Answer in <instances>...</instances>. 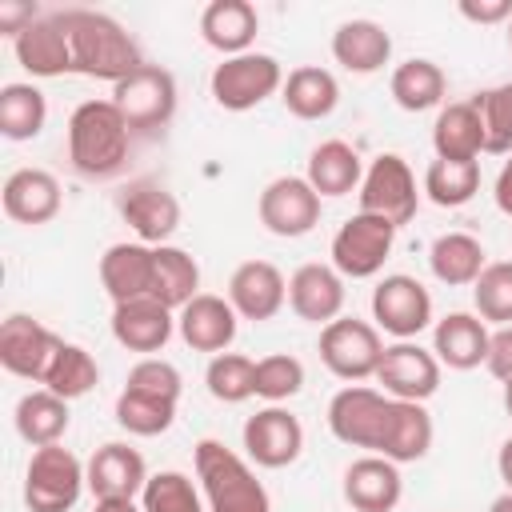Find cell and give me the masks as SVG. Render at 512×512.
<instances>
[{"mask_svg":"<svg viewBox=\"0 0 512 512\" xmlns=\"http://www.w3.org/2000/svg\"><path fill=\"white\" fill-rule=\"evenodd\" d=\"M228 304L240 320H272L288 304V280L272 260H244L228 276Z\"/></svg>","mask_w":512,"mask_h":512,"instance_id":"18","label":"cell"},{"mask_svg":"<svg viewBox=\"0 0 512 512\" xmlns=\"http://www.w3.org/2000/svg\"><path fill=\"white\" fill-rule=\"evenodd\" d=\"M124 388L132 392H144V396H156V400H172L180 404V392H184V376L172 360H160V356H144L128 368V380Z\"/></svg>","mask_w":512,"mask_h":512,"instance_id":"46","label":"cell"},{"mask_svg":"<svg viewBox=\"0 0 512 512\" xmlns=\"http://www.w3.org/2000/svg\"><path fill=\"white\" fill-rule=\"evenodd\" d=\"M332 60L344 72L372 76L392 60V36L376 20H344L332 32Z\"/></svg>","mask_w":512,"mask_h":512,"instance_id":"28","label":"cell"},{"mask_svg":"<svg viewBox=\"0 0 512 512\" xmlns=\"http://www.w3.org/2000/svg\"><path fill=\"white\" fill-rule=\"evenodd\" d=\"M48 392H56V396H64L68 404L72 400H80V396H88L96 384H100V364L92 360V352L88 348H80V344H60V352L52 356V364H48V372H44V380H40Z\"/></svg>","mask_w":512,"mask_h":512,"instance_id":"38","label":"cell"},{"mask_svg":"<svg viewBox=\"0 0 512 512\" xmlns=\"http://www.w3.org/2000/svg\"><path fill=\"white\" fill-rule=\"evenodd\" d=\"M388 92L404 112H428V108H440V100L448 92V76H444V68L436 60L412 56V60L392 68Z\"/></svg>","mask_w":512,"mask_h":512,"instance_id":"34","label":"cell"},{"mask_svg":"<svg viewBox=\"0 0 512 512\" xmlns=\"http://www.w3.org/2000/svg\"><path fill=\"white\" fill-rule=\"evenodd\" d=\"M492 196H496V208H500V212L512 220V156L504 160V168H500V176H496Z\"/></svg>","mask_w":512,"mask_h":512,"instance_id":"50","label":"cell"},{"mask_svg":"<svg viewBox=\"0 0 512 512\" xmlns=\"http://www.w3.org/2000/svg\"><path fill=\"white\" fill-rule=\"evenodd\" d=\"M152 276H156V248L152 244L120 240V244H108L100 256V284H104L112 304L152 296Z\"/></svg>","mask_w":512,"mask_h":512,"instance_id":"19","label":"cell"},{"mask_svg":"<svg viewBox=\"0 0 512 512\" xmlns=\"http://www.w3.org/2000/svg\"><path fill=\"white\" fill-rule=\"evenodd\" d=\"M496 472H500V480H504V488L512 492V436L500 444V452H496Z\"/></svg>","mask_w":512,"mask_h":512,"instance_id":"51","label":"cell"},{"mask_svg":"<svg viewBox=\"0 0 512 512\" xmlns=\"http://www.w3.org/2000/svg\"><path fill=\"white\" fill-rule=\"evenodd\" d=\"M488 324L476 312H448L432 324V356L452 372H472L488 360Z\"/></svg>","mask_w":512,"mask_h":512,"instance_id":"23","label":"cell"},{"mask_svg":"<svg viewBox=\"0 0 512 512\" xmlns=\"http://www.w3.org/2000/svg\"><path fill=\"white\" fill-rule=\"evenodd\" d=\"M508 48H512V20H508Z\"/></svg>","mask_w":512,"mask_h":512,"instance_id":"55","label":"cell"},{"mask_svg":"<svg viewBox=\"0 0 512 512\" xmlns=\"http://www.w3.org/2000/svg\"><path fill=\"white\" fill-rule=\"evenodd\" d=\"M60 344L64 340L52 328H44L36 316H28V312H12L0 324V364L12 376L32 380V384L44 380V372H48L52 356L60 352Z\"/></svg>","mask_w":512,"mask_h":512,"instance_id":"14","label":"cell"},{"mask_svg":"<svg viewBox=\"0 0 512 512\" xmlns=\"http://www.w3.org/2000/svg\"><path fill=\"white\" fill-rule=\"evenodd\" d=\"M460 16L472 24H508L512 0H460Z\"/></svg>","mask_w":512,"mask_h":512,"instance_id":"49","label":"cell"},{"mask_svg":"<svg viewBox=\"0 0 512 512\" xmlns=\"http://www.w3.org/2000/svg\"><path fill=\"white\" fill-rule=\"evenodd\" d=\"M116 208H120V220L136 232L140 244H168V236L180 228V200L160 184V180H128L116 196Z\"/></svg>","mask_w":512,"mask_h":512,"instance_id":"11","label":"cell"},{"mask_svg":"<svg viewBox=\"0 0 512 512\" xmlns=\"http://www.w3.org/2000/svg\"><path fill=\"white\" fill-rule=\"evenodd\" d=\"M256 212H260V224L272 236L296 240V236H308L320 224V192L304 176H276L260 192Z\"/></svg>","mask_w":512,"mask_h":512,"instance_id":"13","label":"cell"},{"mask_svg":"<svg viewBox=\"0 0 512 512\" xmlns=\"http://www.w3.org/2000/svg\"><path fill=\"white\" fill-rule=\"evenodd\" d=\"M484 368H488L500 384H504V380H512V324H504V328H496V332H492Z\"/></svg>","mask_w":512,"mask_h":512,"instance_id":"47","label":"cell"},{"mask_svg":"<svg viewBox=\"0 0 512 512\" xmlns=\"http://www.w3.org/2000/svg\"><path fill=\"white\" fill-rule=\"evenodd\" d=\"M436 160H476L484 152V120L472 100H452L432 124Z\"/></svg>","mask_w":512,"mask_h":512,"instance_id":"29","label":"cell"},{"mask_svg":"<svg viewBox=\"0 0 512 512\" xmlns=\"http://www.w3.org/2000/svg\"><path fill=\"white\" fill-rule=\"evenodd\" d=\"M432 416L424 404L416 400H396L392 404V424H388V440H384V460L392 464H412V460H424L428 448H432Z\"/></svg>","mask_w":512,"mask_h":512,"instance_id":"35","label":"cell"},{"mask_svg":"<svg viewBox=\"0 0 512 512\" xmlns=\"http://www.w3.org/2000/svg\"><path fill=\"white\" fill-rule=\"evenodd\" d=\"M92 512H144L136 500H96Z\"/></svg>","mask_w":512,"mask_h":512,"instance_id":"52","label":"cell"},{"mask_svg":"<svg viewBox=\"0 0 512 512\" xmlns=\"http://www.w3.org/2000/svg\"><path fill=\"white\" fill-rule=\"evenodd\" d=\"M208 88L224 112H248L284 88V68L268 52H240L212 68Z\"/></svg>","mask_w":512,"mask_h":512,"instance_id":"7","label":"cell"},{"mask_svg":"<svg viewBox=\"0 0 512 512\" xmlns=\"http://www.w3.org/2000/svg\"><path fill=\"white\" fill-rule=\"evenodd\" d=\"M420 208V192H416V176L408 168L404 156L396 152H380L360 180V212L384 216L396 228H404Z\"/></svg>","mask_w":512,"mask_h":512,"instance_id":"10","label":"cell"},{"mask_svg":"<svg viewBox=\"0 0 512 512\" xmlns=\"http://www.w3.org/2000/svg\"><path fill=\"white\" fill-rule=\"evenodd\" d=\"M148 484V468L144 456L124 444V440H108L92 452L88 460V492L96 500H136Z\"/></svg>","mask_w":512,"mask_h":512,"instance_id":"20","label":"cell"},{"mask_svg":"<svg viewBox=\"0 0 512 512\" xmlns=\"http://www.w3.org/2000/svg\"><path fill=\"white\" fill-rule=\"evenodd\" d=\"M372 320L396 340H412L432 324V296L416 276L392 272L372 288Z\"/></svg>","mask_w":512,"mask_h":512,"instance_id":"12","label":"cell"},{"mask_svg":"<svg viewBox=\"0 0 512 512\" xmlns=\"http://www.w3.org/2000/svg\"><path fill=\"white\" fill-rule=\"evenodd\" d=\"M176 420V404L172 400H156V396H144V392H132L124 388L116 396V424L132 436H160L168 432Z\"/></svg>","mask_w":512,"mask_h":512,"instance_id":"43","label":"cell"},{"mask_svg":"<svg viewBox=\"0 0 512 512\" xmlns=\"http://www.w3.org/2000/svg\"><path fill=\"white\" fill-rule=\"evenodd\" d=\"M472 104L480 108L484 120V152L512 156V80L472 96Z\"/></svg>","mask_w":512,"mask_h":512,"instance_id":"44","label":"cell"},{"mask_svg":"<svg viewBox=\"0 0 512 512\" xmlns=\"http://www.w3.org/2000/svg\"><path fill=\"white\" fill-rule=\"evenodd\" d=\"M236 328H240L236 308L228 304V296H216V292H200L176 312V332L192 352H212V356L228 352L236 340Z\"/></svg>","mask_w":512,"mask_h":512,"instance_id":"17","label":"cell"},{"mask_svg":"<svg viewBox=\"0 0 512 512\" xmlns=\"http://www.w3.org/2000/svg\"><path fill=\"white\" fill-rule=\"evenodd\" d=\"M40 16H44V12H40L36 4H28V0H0V32L12 36V40H16L24 28H32Z\"/></svg>","mask_w":512,"mask_h":512,"instance_id":"48","label":"cell"},{"mask_svg":"<svg viewBox=\"0 0 512 512\" xmlns=\"http://www.w3.org/2000/svg\"><path fill=\"white\" fill-rule=\"evenodd\" d=\"M132 128L112 100H84L68 116V164L84 180H112L124 172Z\"/></svg>","mask_w":512,"mask_h":512,"instance_id":"2","label":"cell"},{"mask_svg":"<svg viewBox=\"0 0 512 512\" xmlns=\"http://www.w3.org/2000/svg\"><path fill=\"white\" fill-rule=\"evenodd\" d=\"M396 224L372 212L348 216L332 236V268L348 280H368L384 268V260L396 248Z\"/></svg>","mask_w":512,"mask_h":512,"instance_id":"8","label":"cell"},{"mask_svg":"<svg viewBox=\"0 0 512 512\" xmlns=\"http://www.w3.org/2000/svg\"><path fill=\"white\" fill-rule=\"evenodd\" d=\"M480 192V160H432L424 172V196L436 208H460Z\"/></svg>","mask_w":512,"mask_h":512,"instance_id":"39","label":"cell"},{"mask_svg":"<svg viewBox=\"0 0 512 512\" xmlns=\"http://www.w3.org/2000/svg\"><path fill=\"white\" fill-rule=\"evenodd\" d=\"M304 180L324 196H348L360 188L364 180V164H360V152L348 144V140H324L312 148L308 156V172Z\"/></svg>","mask_w":512,"mask_h":512,"instance_id":"31","label":"cell"},{"mask_svg":"<svg viewBox=\"0 0 512 512\" xmlns=\"http://www.w3.org/2000/svg\"><path fill=\"white\" fill-rule=\"evenodd\" d=\"M240 440H244L248 460L260 464V468H288L304 452V428L280 404H268L256 416H248Z\"/></svg>","mask_w":512,"mask_h":512,"instance_id":"16","label":"cell"},{"mask_svg":"<svg viewBox=\"0 0 512 512\" xmlns=\"http://www.w3.org/2000/svg\"><path fill=\"white\" fill-rule=\"evenodd\" d=\"M384 348L388 344L380 340V328L368 320H356V316H336L332 324L320 328V360L332 376H340L348 384L376 376Z\"/></svg>","mask_w":512,"mask_h":512,"instance_id":"9","label":"cell"},{"mask_svg":"<svg viewBox=\"0 0 512 512\" xmlns=\"http://www.w3.org/2000/svg\"><path fill=\"white\" fill-rule=\"evenodd\" d=\"M488 512H512V492L504 488V492H500V496L488 504Z\"/></svg>","mask_w":512,"mask_h":512,"instance_id":"53","label":"cell"},{"mask_svg":"<svg viewBox=\"0 0 512 512\" xmlns=\"http://www.w3.org/2000/svg\"><path fill=\"white\" fill-rule=\"evenodd\" d=\"M84 488H88V464H80L76 452L60 448V444L32 452V460L24 468L28 512H72Z\"/></svg>","mask_w":512,"mask_h":512,"instance_id":"6","label":"cell"},{"mask_svg":"<svg viewBox=\"0 0 512 512\" xmlns=\"http://www.w3.org/2000/svg\"><path fill=\"white\" fill-rule=\"evenodd\" d=\"M280 100L284 108L296 116V120H324L336 112L340 104V84L328 68L320 64H300L284 76V88H280Z\"/></svg>","mask_w":512,"mask_h":512,"instance_id":"30","label":"cell"},{"mask_svg":"<svg viewBox=\"0 0 512 512\" xmlns=\"http://www.w3.org/2000/svg\"><path fill=\"white\" fill-rule=\"evenodd\" d=\"M12 52H16L20 68L32 72V76H40V80L72 72V44H68V32L60 24V12H48L32 28H24L12 40Z\"/></svg>","mask_w":512,"mask_h":512,"instance_id":"26","label":"cell"},{"mask_svg":"<svg viewBox=\"0 0 512 512\" xmlns=\"http://www.w3.org/2000/svg\"><path fill=\"white\" fill-rule=\"evenodd\" d=\"M504 412L512 416V380H504Z\"/></svg>","mask_w":512,"mask_h":512,"instance_id":"54","label":"cell"},{"mask_svg":"<svg viewBox=\"0 0 512 512\" xmlns=\"http://www.w3.org/2000/svg\"><path fill=\"white\" fill-rule=\"evenodd\" d=\"M48 100L36 84H4L0 88V136L4 140H32L44 132Z\"/></svg>","mask_w":512,"mask_h":512,"instance_id":"37","label":"cell"},{"mask_svg":"<svg viewBox=\"0 0 512 512\" xmlns=\"http://www.w3.org/2000/svg\"><path fill=\"white\" fill-rule=\"evenodd\" d=\"M112 104L120 108L132 136H156L176 116V76L160 64H144L112 84Z\"/></svg>","mask_w":512,"mask_h":512,"instance_id":"5","label":"cell"},{"mask_svg":"<svg viewBox=\"0 0 512 512\" xmlns=\"http://www.w3.org/2000/svg\"><path fill=\"white\" fill-rule=\"evenodd\" d=\"M4 216L16 220V224H28V228H40L48 220H56L64 196H60V180L44 168H16L8 180H4Z\"/></svg>","mask_w":512,"mask_h":512,"instance_id":"22","label":"cell"},{"mask_svg":"<svg viewBox=\"0 0 512 512\" xmlns=\"http://www.w3.org/2000/svg\"><path fill=\"white\" fill-rule=\"evenodd\" d=\"M176 332V316L172 308H164L156 296L144 300H128V304H112V340L128 352H160Z\"/></svg>","mask_w":512,"mask_h":512,"instance_id":"21","label":"cell"},{"mask_svg":"<svg viewBox=\"0 0 512 512\" xmlns=\"http://www.w3.org/2000/svg\"><path fill=\"white\" fill-rule=\"evenodd\" d=\"M152 296H156L164 308H172V312H180L188 300H196V296H200V264H196V256H188V252L176 248V244H160V248H156Z\"/></svg>","mask_w":512,"mask_h":512,"instance_id":"36","label":"cell"},{"mask_svg":"<svg viewBox=\"0 0 512 512\" xmlns=\"http://www.w3.org/2000/svg\"><path fill=\"white\" fill-rule=\"evenodd\" d=\"M140 508L144 512H204V492L192 484V476L164 468V472L148 476V484L140 492Z\"/></svg>","mask_w":512,"mask_h":512,"instance_id":"42","label":"cell"},{"mask_svg":"<svg viewBox=\"0 0 512 512\" xmlns=\"http://www.w3.org/2000/svg\"><path fill=\"white\" fill-rule=\"evenodd\" d=\"M260 32V16L248 0H212L200 12V36L208 48H216L224 60L252 52V40Z\"/></svg>","mask_w":512,"mask_h":512,"instance_id":"27","label":"cell"},{"mask_svg":"<svg viewBox=\"0 0 512 512\" xmlns=\"http://www.w3.org/2000/svg\"><path fill=\"white\" fill-rule=\"evenodd\" d=\"M484 264H488V252L468 232H440L428 248V268L448 288H464V284L472 288L476 276L484 272Z\"/></svg>","mask_w":512,"mask_h":512,"instance_id":"32","label":"cell"},{"mask_svg":"<svg viewBox=\"0 0 512 512\" xmlns=\"http://www.w3.org/2000/svg\"><path fill=\"white\" fill-rule=\"evenodd\" d=\"M196 480L208 512H272L268 488L256 480L244 456L224 448L220 440H200L192 452Z\"/></svg>","mask_w":512,"mask_h":512,"instance_id":"3","label":"cell"},{"mask_svg":"<svg viewBox=\"0 0 512 512\" xmlns=\"http://www.w3.org/2000/svg\"><path fill=\"white\" fill-rule=\"evenodd\" d=\"M400 496H404L400 464L368 452L344 468V500L352 512H392Z\"/></svg>","mask_w":512,"mask_h":512,"instance_id":"24","label":"cell"},{"mask_svg":"<svg viewBox=\"0 0 512 512\" xmlns=\"http://www.w3.org/2000/svg\"><path fill=\"white\" fill-rule=\"evenodd\" d=\"M440 368L444 364L428 348H420L412 340H396L380 356L376 384H384V396H392V400H416V404H424L440 388Z\"/></svg>","mask_w":512,"mask_h":512,"instance_id":"15","label":"cell"},{"mask_svg":"<svg viewBox=\"0 0 512 512\" xmlns=\"http://www.w3.org/2000/svg\"><path fill=\"white\" fill-rule=\"evenodd\" d=\"M204 384L212 392V400L220 404H244L248 396H256V360L240 356V352H220L208 360Z\"/></svg>","mask_w":512,"mask_h":512,"instance_id":"40","label":"cell"},{"mask_svg":"<svg viewBox=\"0 0 512 512\" xmlns=\"http://www.w3.org/2000/svg\"><path fill=\"white\" fill-rule=\"evenodd\" d=\"M288 308L308 324H332L344 308V276L332 264H300L288 276Z\"/></svg>","mask_w":512,"mask_h":512,"instance_id":"25","label":"cell"},{"mask_svg":"<svg viewBox=\"0 0 512 512\" xmlns=\"http://www.w3.org/2000/svg\"><path fill=\"white\" fill-rule=\"evenodd\" d=\"M12 420H16V432H20L24 444L48 448V444H60V436L68 432L72 412H68V400L64 396H56L48 388H36V392H24L16 400Z\"/></svg>","mask_w":512,"mask_h":512,"instance_id":"33","label":"cell"},{"mask_svg":"<svg viewBox=\"0 0 512 512\" xmlns=\"http://www.w3.org/2000/svg\"><path fill=\"white\" fill-rule=\"evenodd\" d=\"M472 304L484 324H512V260H492L472 284Z\"/></svg>","mask_w":512,"mask_h":512,"instance_id":"41","label":"cell"},{"mask_svg":"<svg viewBox=\"0 0 512 512\" xmlns=\"http://www.w3.org/2000/svg\"><path fill=\"white\" fill-rule=\"evenodd\" d=\"M392 404H396L392 396H384L368 384H348L328 400V432L348 448H364L372 456H384Z\"/></svg>","mask_w":512,"mask_h":512,"instance_id":"4","label":"cell"},{"mask_svg":"<svg viewBox=\"0 0 512 512\" xmlns=\"http://www.w3.org/2000/svg\"><path fill=\"white\" fill-rule=\"evenodd\" d=\"M60 24H64L68 44H72V72H80L88 80L120 84L124 76H132L136 68H144L140 44L108 12L64 8L60 12Z\"/></svg>","mask_w":512,"mask_h":512,"instance_id":"1","label":"cell"},{"mask_svg":"<svg viewBox=\"0 0 512 512\" xmlns=\"http://www.w3.org/2000/svg\"><path fill=\"white\" fill-rule=\"evenodd\" d=\"M304 388V364L288 352H272L256 360V396L268 404H280Z\"/></svg>","mask_w":512,"mask_h":512,"instance_id":"45","label":"cell"}]
</instances>
